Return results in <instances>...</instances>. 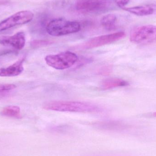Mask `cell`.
Listing matches in <instances>:
<instances>
[{
  "instance_id": "obj_1",
  "label": "cell",
  "mask_w": 156,
  "mask_h": 156,
  "mask_svg": "<svg viewBox=\"0 0 156 156\" xmlns=\"http://www.w3.org/2000/svg\"><path fill=\"white\" fill-rule=\"evenodd\" d=\"M43 107L45 110L51 111L78 112H96L100 109L92 104L72 101H49L44 103Z\"/></svg>"
},
{
  "instance_id": "obj_18",
  "label": "cell",
  "mask_w": 156,
  "mask_h": 156,
  "mask_svg": "<svg viewBox=\"0 0 156 156\" xmlns=\"http://www.w3.org/2000/svg\"><path fill=\"white\" fill-rule=\"evenodd\" d=\"M153 115H154V116H155V117H156V112H155L154 113V114H153Z\"/></svg>"
},
{
  "instance_id": "obj_16",
  "label": "cell",
  "mask_w": 156,
  "mask_h": 156,
  "mask_svg": "<svg viewBox=\"0 0 156 156\" xmlns=\"http://www.w3.org/2000/svg\"><path fill=\"white\" fill-rule=\"evenodd\" d=\"M112 71V68L110 66H104L101 68L99 70V73L102 75H108Z\"/></svg>"
},
{
  "instance_id": "obj_10",
  "label": "cell",
  "mask_w": 156,
  "mask_h": 156,
  "mask_svg": "<svg viewBox=\"0 0 156 156\" xmlns=\"http://www.w3.org/2000/svg\"><path fill=\"white\" fill-rule=\"evenodd\" d=\"M122 9L137 16H147L156 13V5L154 4L138 5L132 7H125Z\"/></svg>"
},
{
  "instance_id": "obj_6",
  "label": "cell",
  "mask_w": 156,
  "mask_h": 156,
  "mask_svg": "<svg viewBox=\"0 0 156 156\" xmlns=\"http://www.w3.org/2000/svg\"><path fill=\"white\" fill-rule=\"evenodd\" d=\"M109 0H80L76 4L77 10L84 13H100L110 7Z\"/></svg>"
},
{
  "instance_id": "obj_4",
  "label": "cell",
  "mask_w": 156,
  "mask_h": 156,
  "mask_svg": "<svg viewBox=\"0 0 156 156\" xmlns=\"http://www.w3.org/2000/svg\"><path fill=\"white\" fill-rule=\"evenodd\" d=\"M78 60L77 55L73 52L66 51L57 55H51L45 58L48 65L58 70H64L73 66Z\"/></svg>"
},
{
  "instance_id": "obj_8",
  "label": "cell",
  "mask_w": 156,
  "mask_h": 156,
  "mask_svg": "<svg viewBox=\"0 0 156 156\" xmlns=\"http://www.w3.org/2000/svg\"><path fill=\"white\" fill-rule=\"evenodd\" d=\"M26 37L24 33L19 32L12 36L0 37V44L5 46H11L17 50H21L24 47Z\"/></svg>"
},
{
  "instance_id": "obj_11",
  "label": "cell",
  "mask_w": 156,
  "mask_h": 156,
  "mask_svg": "<svg viewBox=\"0 0 156 156\" xmlns=\"http://www.w3.org/2000/svg\"><path fill=\"white\" fill-rule=\"evenodd\" d=\"M129 84L128 82L125 80L118 78H112L104 81L102 83V87L103 89L108 90L117 87H125Z\"/></svg>"
},
{
  "instance_id": "obj_7",
  "label": "cell",
  "mask_w": 156,
  "mask_h": 156,
  "mask_svg": "<svg viewBox=\"0 0 156 156\" xmlns=\"http://www.w3.org/2000/svg\"><path fill=\"white\" fill-rule=\"evenodd\" d=\"M126 36L124 32H119L110 34L100 36L87 41L81 46L83 49H91L111 44L123 38Z\"/></svg>"
},
{
  "instance_id": "obj_14",
  "label": "cell",
  "mask_w": 156,
  "mask_h": 156,
  "mask_svg": "<svg viewBox=\"0 0 156 156\" xmlns=\"http://www.w3.org/2000/svg\"><path fill=\"white\" fill-rule=\"evenodd\" d=\"M16 88V85L12 83L0 84V96L10 92Z\"/></svg>"
},
{
  "instance_id": "obj_17",
  "label": "cell",
  "mask_w": 156,
  "mask_h": 156,
  "mask_svg": "<svg viewBox=\"0 0 156 156\" xmlns=\"http://www.w3.org/2000/svg\"><path fill=\"white\" fill-rule=\"evenodd\" d=\"M115 3L118 6L122 8L125 7L126 5L128 4L130 2V0H115Z\"/></svg>"
},
{
  "instance_id": "obj_9",
  "label": "cell",
  "mask_w": 156,
  "mask_h": 156,
  "mask_svg": "<svg viewBox=\"0 0 156 156\" xmlns=\"http://www.w3.org/2000/svg\"><path fill=\"white\" fill-rule=\"evenodd\" d=\"M24 58L19 59L13 65L5 68H0V76L3 77H11L19 76L23 71V63Z\"/></svg>"
},
{
  "instance_id": "obj_3",
  "label": "cell",
  "mask_w": 156,
  "mask_h": 156,
  "mask_svg": "<svg viewBox=\"0 0 156 156\" xmlns=\"http://www.w3.org/2000/svg\"><path fill=\"white\" fill-rule=\"evenodd\" d=\"M131 42L146 45L156 42V26L144 25L134 27L130 33Z\"/></svg>"
},
{
  "instance_id": "obj_2",
  "label": "cell",
  "mask_w": 156,
  "mask_h": 156,
  "mask_svg": "<svg viewBox=\"0 0 156 156\" xmlns=\"http://www.w3.org/2000/svg\"><path fill=\"white\" fill-rule=\"evenodd\" d=\"M46 31L50 35L58 37L79 32L80 24L76 21H70L64 18L53 19L46 26Z\"/></svg>"
},
{
  "instance_id": "obj_13",
  "label": "cell",
  "mask_w": 156,
  "mask_h": 156,
  "mask_svg": "<svg viewBox=\"0 0 156 156\" xmlns=\"http://www.w3.org/2000/svg\"><path fill=\"white\" fill-rule=\"evenodd\" d=\"M117 17L113 14H108L104 16L101 19V24L108 30H112L114 28Z\"/></svg>"
},
{
  "instance_id": "obj_15",
  "label": "cell",
  "mask_w": 156,
  "mask_h": 156,
  "mask_svg": "<svg viewBox=\"0 0 156 156\" xmlns=\"http://www.w3.org/2000/svg\"><path fill=\"white\" fill-rule=\"evenodd\" d=\"M52 44V41L47 40H35L31 42V46L34 48H37L45 46Z\"/></svg>"
},
{
  "instance_id": "obj_12",
  "label": "cell",
  "mask_w": 156,
  "mask_h": 156,
  "mask_svg": "<svg viewBox=\"0 0 156 156\" xmlns=\"http://www.w3.org/2000/svg\"><path fill=\"white\" fill-rule=\"evenodd\" d=\"M2 115L7 117L12 118H21V109L19 106L10 105L5 107L2 112Z\"/></svg>"
},
{
  "instance_id": "obj_5",
  "label": "cell",
  "mask_w": 156,
  "mask_h": 156,
  "mask_svg": "<svg viewBox=\"0 0 156 156\" xmlns=\"http://www.w3.org/2000/svg\"><path fill=\"white\" fill-rule=\"evenodd\" d=\"M34 17L33 12L28 10L19 11L0 22V32L31 22Z\"/></svg>"
}]
</instances>
